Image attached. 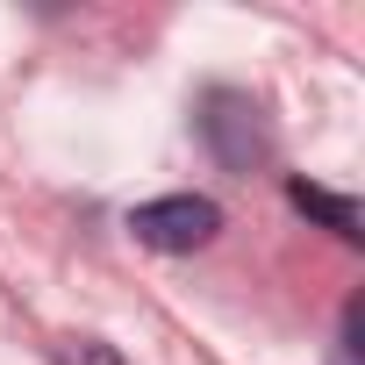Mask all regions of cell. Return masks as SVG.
<instances>
[{
    "mask_svg": "<svg viewBox=\"0 0 365 365\" xmlns=\"http://www.w3.org/2000/svg\"><path fill=\"white\" fill-rule=\"evenodd\" d=\"M129 230H136V244H150V251H201V244H215L222 208H215L208 194H165V201L129 208Z\"/></svg>",
    "mask_w": 365,
    "mask_h": 365,
    "instance_id": "cell-2",
    "label": "cell"
},
{
    "mask_svg": "<svg viewBox=\"0 0 365 365\" xmlns=\"http://www.w3.org/2000/svg\"><path fill=\"white\" fill-rule=\"evenodd\" d=\"M194 122H201V143H208V158H215L222 172L251 179V172L272 165V122H265V108H258L244 86H208Z\"/></svg>",
    "mask_w": 365,
    "mask_h": 365,
    "instance_id": "cell-1",
    "label": "cell"
},
{
    "mask_svg": "<svg viewBox=\"0 0 365 365\" xmlns=\"http://www.w3.org/2000/svg\"><path fill=\"white\" fill-rule=\"evenodd\" d=\"M58 365H129V358L101 336H58Z\"/></svg>",
    "mask_w": 365,
    "mask_h": 365,
    "instance_id": "cell-4",
    "label": "cell"
},
{
    "mask_svg": "<svg viewBox=\"0 0 365 365\" xmlns=\"http://www.w3.org/2000/svg\"><path fill=\"white\" fill-rule=\"evenodd\" d=\"M287 201L301 208V215H315L329 237H344V244H358L365 230H358V201L351 194H329V187H308V179H294V187H287Z\"/></svg>",
    "mask_w": 365,
    "mask_h": 365,
    "instance_id": "cell-3",
    "label": "cell"
}]
</instances>
